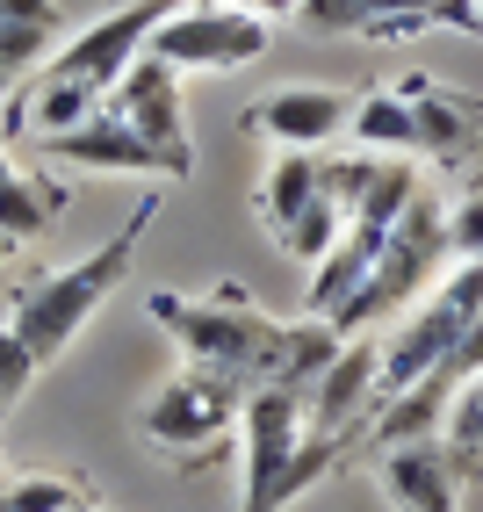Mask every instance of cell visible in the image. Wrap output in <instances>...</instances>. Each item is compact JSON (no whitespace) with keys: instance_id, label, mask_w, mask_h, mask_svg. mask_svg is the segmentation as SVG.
<instances>
[{"instance_id":"obj_1","label":"cell","mask_w":483,"mask_h":512,"mask_svg":"<svg viewBox=\"0 0 483 512\" xmlns=\"http://www.w3.org/2000/svg\"><path fill=\"white\" fill-rule=\"evenodd\" d=\"M152 217H159V195L137 202L130 224L109 238V246H94V253L65 260V267H44V275H29V282L15 289L8 325H15V339H22V347L37 354V361H58V354L73 347L87 325H94L101 303L123 289L130 260H137V246H145V231H152Z\"/></svg>"},{"instance_id":"obj_2","label":"cell","mask_w":483,"mask_h":512,"mask_svg":"<svg viewBox=\"0 0 483 512\" xmlns=\"http://www.w3.org/2000/svg\"><path fill=\"white\" fill-rule=\"evenodd\" d=\"M145 318L174 339V347L202 368H224L238 383H274L282 368V318L253 311V296L238 282H217L210 296H174V289H152L145 296Z\"/></svg>"},{"instance_id":"obj_3","label":"cell","mask_w":483,"mask_h":512,"mask_svg":"<svg viewBox=\"0 0 483 512\" xmlns=\"http://www.w3.org/2000/svg\"><path fill=\"white\" fill-rule=\"evenodd\" d=\"M238 433H246V498H238V512H282L339 462V440L310 433V397L289 383H253Z\"/></svg>"},{"instance_id":"obj_4","label":"cell","mask_w":483,"mask_h":512,"mask_svg":"<svg viewBox=\"0 0 483 512\" xmlns=\"http://www.w3.org/2000/svg\"><path fill=\"white\" fill-rule=\"evenodd\" d=\"M447 267H455V238H447V202H433V195H419L411 210L397 217V231H390V246H383V260L368 267V282L332 311V332L339 339H368L375 325H390V318H404L411 303H419Z\"/></svg>"},{"instance_id":"obj_5","label":"cell","mask_w":483,"mask_h":512,"mask_svg":"<svg viewBox=\"0 0 483 512\" xmlns=\"http://www.w3.org/2000/svg\"><path fill=\"white\" fill-rule=\"evenodd\" d=\"M483 318V260H455L447 275L397 318V332L383 339V404L419 390L426 375L455 354V339Z\"/></svg>"},{"instance_id":"obj_6","label":"cell","mask_w":483,"mask_h":512,"mask_svg":"<svg viewBox=\"0 0 483 512\" xmlns=\"http://www.w3.org/2000/svg\"><path fill=\"white\" fill-rule=\"evenodd\" d=\"M274 22L253 15L246 0H195V8H174L152 29V58H166L174 73H238V65L267 58Z\"/></svg>"},{"instance_id":"obj_7","label":"cell","mask_w":483,"mask_h":512,"mask_svg":"<svg viewBox=\"0 0 483 512\" xmlns=\"http://www.w3.org/2000/svg\"><path fill=\"white\" fill-rule=\"evenodd\" d=\"M246 397H253V383H238V375H224V368H202V361H188L174 383H159L152 390V404H145V440L152 448H174V455H210L217 440L238 426V412H246Z\"/></svg>"},{"instance_id":"obj_8","label":"cell","mask_w":483,"mask_h":512,"mask_svg":"<svg viewBox=\"0 0 483 512\" xmlns=\"http://www.w3.org/2000/svg\"><path fill=\"white\" fill-rule=\"evenodd\" d=\"M166 15H174V0H130V8L87 22L80 37H65V44H58V58H44V73H51V80H80V87H94L101 101H109V94H116V80L130 73L137 58H145L152 29H159Z\"/></svg>"},{"instance_id":"obj_9","label":"cell","mask_w":483,"mask_h":512,"mask_svg":"<svg viewBox=\"0 0 483 512\" xmlns=\"http://www.w3.org/2000/svg\"><path fill=\"white\" fill-rule=\"evenodd\" d=\"M44 152H51L58 166H73V174H145V181H181V166L166 159L137 123H123L109 101H101V116H87L80 130L44 138Z\"/></svg>"},{"instance_id":"obj_10","label":"cell","mask_w":483,"mask_h":512,"mask_svg":"<svg viewBox=\"0 0 483 512\" xmlns=\"http://www.w3.org/2000/svg\"><path fill=\"white\" fill-rule=\"evenodd\" d=\"M303 397H310V433L347 440L361 419L383 412V339H347Z\"/></svg>"},{"instance_id":"obj_11","label":"cell","mask_w":483,"mask_h":512,"mask_svg":"<svg viewBox=\"0 0 483 512\" xmlns=\"http://www.w3.org/2000/svg\"><path fill=\"white\" fill-rule=\"evenodd\" d=\"M109 109H116L123 123H137V130H145V138H152L166 159L181 166V181L195 174V145H188V123H181V73H174L166 58H152V51L137 58L130 73L116 80Z\"/></svg>"},{"instance_id":"obj_12","label":"cell","mask_w":483,"mask_h":512,"mask_svg":"<svg viewBox=\"0 0 483 512\" xmlns=\"http://www.w3.org/2000/svg\"><path fill=\"white\" fill-rule=\"evenodd\" d=\"M375 484H383V498L397 512H462V476H455V462H447L440 433L375 448Z\"/></svg>"},{"instance_id":"obj_13","label":"cell","mask_w":483,"mask_h":512,"mask_svg":"<svg viewBox=\"0 0 483 512\" xmlns=\"http://www.w3.org/2000/svg\"><path fill=\"white\" fill-rule=\"evenodd\" d=\"M246 123L260 130V138L289 145V152H325L339 130L354 123V101L339 87H274Z\"/></svg>"},{"instance_id":"obj_14","label":"cell","mask_w":483,"mask_h":512,"mask_svg":"<svg viewBox=\"0 0 483 512\" xmlns=\"http://www.w3.org/2000/svg\"><path fill=\"white\" fill-rule=\"evenodd\" d=\"M397 231V224H390ZM390 231L383 224H361V217H347V231H339V246L318 260V267H310V318H332L339 311V303H347L361 282H368V267L375 260H383V246H390Z\"/></svg>"},{"instance_id":"obj_15","label":"cell","mask_w":483,"mask_h":512,"mask_svg":"<svg viewBox=\"0 0 483 512\" xmlns=\"http://www.w3.org/2000/svg\"><path fill=\"white\" fill-rule=\"evenodd\" d=\"M65 202H73V188L65 181H37V174H22L8 138H0V238L8 246H29V238H44L58 217H65Z\"/></svg>"},{"instance_id":"obj_16","label":"cell","mask_w":483,"mask_h":512,"mask_svg":"<svg viewBox=\"0 0 483 512\" xmlns=\"http://www.w3.org/2000/svg\"><path fill=\"white\" fill-rule=\"evenodd\" d=\"M318 195H325V159H318V152H289V145H274V166L260 174L253 210H260L267 231H289Z\"/></svg>"},{"instance_id":"obj_17","label":"cell","mask_w":483,"mask_h":512,"mask_svg":"<svg viewBox=\"0 0 483 512\" xmlns=\"http://www.w3.org/2000/svg\"><path fill=\"white\" fill-rule=\"evenodd\" d=\"M347 138H354L361 152H383V159L426 152V145H419V109H411V94H404V87H375L368 101H354Z\"/></svg>"},{"instance_id":"obj_18","label":"cell","mask_w":483,"mask_h":512,"mask_svg":"<svg viewBox=\"0 0 483 512\" xmlns=\"http://www.w3.org/2000/svg\"><path fill=\"white\" fill-rule=\"evenodd\" d=\"M58 37V0H0V73H29V65H44Z\"/></svg>"},{"instance_id":"obj_19","label":"cell","mask_w":483,"mask_h":512,"mask_svg":"<svg viewBox=\"0 0 483 512\" xmlns=\"http://www.w3.org/2000/svg\"><path fill=\"white\" fill-rule=\"evenodd\" d=\"M87 116H101V94L80 87V80H51V73H44L37 87L22 94V116H15V123H29L37 138H65V130H80Z\"/></svg>"},{"instance_id":"obj_20","label":"cell","mask_w":483,"mask_h":512,"mask_svg":"<svg viewBox=\"0 0 483 512\" xmlns=\"http://www.w3.org/2000/svg\"><path fill=\"white\" fill-rule=\"evenodd\" d=\"M404 94H411V109H419V145H426V152H455V145L469 138L476 101H462V94H440L433 80H404Z\"/></svg>"},{"instance_id":"obj_21","label":"cell","mask_w":483,"mask_h":512,"mask_svg":"<svg viewBox=\"0 0 483 512\" xmlns=\"http://www.w3.org/2000/svg\"><path fill=\"white\" fill-rule=\"evenodd\" d=\"M440 448H447V462H455L462 484H469V476H483V375L455 390L447 426H440Z\"/></svg>"},{"instance_id":"obj_22","label":"cell","mask_w":483,"mask_h":512,"mask_svg":"<svg viewBox=\"0 0 483 512\" xmlns=\"http://www.w3.org/2000/svg\"><path fill=\"white\" fill-rule=\"evenodd\" d=\"M339 231H347V210H339L332 195H318V202H310V210H303L289 231H274V246H282L289 260H303V267H318V260L339 246Z\"/></svg>"},{"instance_id":"obj_23","label":"cell","mask_w":483,"mask_h":512,"mask_svg":"<svg viewBox=\"0 0 483 512\" xmlns=\"http://www.w3.org/2000/svg\"><path fill=\"white\" fill-rule=\"evenodd\" d=\"M15 512H87V491L65 484V476H22V484L8 491Z\"/></svg>"},{"instance_id":"obj_24","label":"cell","mask_w":483,"mask_h":512,"mask_svg":"<svg viewBox=\"0 0 483 512\" xmlns=\"http://www.w3.org/2000/svg\"><path fill=\"white\" fill-rule=\"evenodd\" d=\"M37 368H44V361L15 339V325H0V419H8L15 404H22V390L37 383Z\"/></svg>"},{"instance_id":"obj_25","label":"cell","mask_w":483,"mask_h":512,"mask_svg":"<svg viewBox=\"0 0 483 512\" xmlns=\"http://www.w3.org/2000/svg\"><path fill=\"white\" fill-rule=\"evenodd\" d=\"M296 22L318 37H368V0H303Z\"/></svg>"},{"instance_id":"obj_26","label":"cell","mask_w":483,"mask_h":512,"mask_svg":"<svg viewBox=\"0 0 483 512\" xmlns=\"http://www.w3.org/2000/svg\"><path fill=\"white\" fill-rule=\"evenodd\" d=\"M447 238H455V260H483V188H469L447 210Z\"/></svg>"},{"instance_id":"obj_27","label":"cell","mask_w":483,"mask_h":512,"mask_svg":"<svg viewBox=\"0 0 483 512\" xmlns=\"http://www.w3.org/2000/svg\"><path fill=\"white\" fill-rule=\"evenodd\" d=\"M433 22H447V29H483L476 0H433Z\"/></svg>"},{"instance_id":"obj_28","label":"cell","mask_w":483,"mask_h":512,"mask_svg":"<svg viewBox=\"0 0 483 512\" xmlns=\"http://www.w3.org/2000/svg\"><path fill=\"white\" fill-rule=\"evenodd\" d=\"M246 8H253V15H267V22H282V15H296V8H303V0H246Z\"/></svg>"},{"instance_id":"obj_29","label":"cell","mask_w":483,"mask_h":512,"mask_svg":"<svg viewBox=\"0 0 483 512\" xmlns=\"http://www.w3.org/2000/svg\"><path fill=\"white\" fill-rule=\"evenodd\" d=\"M8 94H15V73H0V101H8Z\"/></svg>"},{"instance_id":"obj_30","label":"cell","mask_w":483,"mask_h":512,"mask_svg":"<svg viewBox=\"0 0 483 512\" xmlns=\"http://www.w3.org/2000/svg\"><path fill=\"white\" fill-rule=\"evenodd\" d=\"M8 253H15V246H8V238H0V260H8Z\"/></svg>"},{"instance_id":"obj_31","label":"cell","mask_w":483,"mask_h":512,"mask_svg":"<svg viewBox=\"0 0 483 512\" xmlns=\"http://www.w3.org/2000/svg\"><path fill=\"white\" fill-rule=\"evenodd\" d=\"M0 512H15V505H8V491H0Z\"/></svg>"},{"instance_id":"obj_32","label":"cell","mask_w":483,"mask_h":512,"mask_svg":"<svg viewBox=\"0 0 483 512\" xmlns=\"http://www.w3.org/2000/svg\"><path fill=\"white\" fill-rule=\"evenodd\" d=\"M476 15H483V0H476Z\"/></svg>"}]
</instances>
